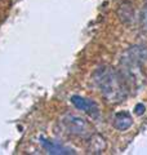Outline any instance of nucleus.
Listing matches in <instances>:
<instances>
[{
    "label": "nucleus",
    "instance_id": "obj_1",
    "mask_svg": "<svg viewBox=\"0 0 147 155\" xmlns=\"http://www.w3.org/2000/svg\"><path fill=\"white\" fill-rule=\"evenodd\" d=\"M93 80L107 104H121L128 97V88L122 76L111 66H101L93 74Z\"/></svg>",
    "mask_w": 147,
    "mask_h": 155
},
{
    "label": "nucleus",
    "instance_id": "obj_2",
    "mask_svg": "<svg viewBox=\"0 0 147 155\" xmlns=\"http://www.w3.org/2000/svg\"><path fill=\"white\" fill-rule=\"evenodd\" d=\"M63 129L68 134L79 138H89L93 134V127L89 122L75 114H67L61 120Z\"/></svg>",
    "mask_w": 147,
    "mask_h": 155
},
{
    "label": "nucleus",
    "instance_id": "obj_3",
    "mask_svg": "<svg viewBox=\"0 0 147 155\" xmlns=\"http://www.w3.org/2000/svg\"><path fill=\"white\" fill-rule=\"evenodd\" d=\"M71 102L77 110L84 111L90 118H100V107L98 105L90 98H84L81 96H72Z\"/></svg>",
    "mask_w": 147,
    "mask_h": 155
},
{
    "label": "nucleus",
    "instance_id": "obj_4",
    "mask_svg": "<svg viewBox=\"0 0 147 155\" xmlns=\"http://www.w3.org/2000/svg\"><path fill=\"white\" fill-rule=\"evenodd\" d=\"M40 145L43 146V149L45 150L47 153L52 154V155H67V154H75L72 149L63 146L62 143L53 141V140H49L45 137H40Z\"/></svg>",
    "mask_w": 147,
    "mask_h": 155
},
{
    "label": "nucleus",
    "instance_id": "obj_5",
    "mask_svg": "<svg viewBox=\"0 0 147 155\" xmlns=\"http://www.w3.org/2000/svg\"><path fill=\"white\" fill-rule=\"evenodd\" d=\"M112 124L117 130H126L132 127L133 119H132L128 111H119V113L115 114L114 119H112Z\"/></svg>",
    "mask_w": 147,
    "mask_h": 155
},
{
    "label": "nucleus",
    "instance_id": "obj_6",
    "mask_svg": "<svg viewBox=\"0 0 147 155\" xmlns=\"http://www.w3.org/2000/svg\"><path fill=\"white\" fill-rule=\"evenodd\" d=\"M119 18L124 23H132L134 21V8L130 2H122L120 3L119 9H117Z\"/></svg>",
    "mask_w": 147,
    "mask_h": 155
},
{
    "label": "nucleus",
    "instance_id": "obj_7",
    "mask_svg": "<svg viewBox=\"0 0 147 155\" xmlns=\"http://www.w3.org/2000/svg\"><path fill=\"white\" fill-rule=\"evenodd\" d=\"M106 147V142H105V138L100 134H92L89 137V150L90 153H102Z\"/></svg>",
    "mask_w": 147,
    "mask_h": 155
},
{
    "label": "nucleus",
    "instance_id": "obj_8",
    "mask_svg": "<svg viewBox=\"0 0 147 155\" xmlns=\"http://www.w3.org/2000/svg\"><path fill=\"white\" fill-rule=\"evenodd\" d=\"M141 23L143 28L147 31V5L142 9V13H141Z\"/></svg>",
    "mask_w": 147,
    "mask_h": 155
},
{
    "label": "nucleus",
    "instance_id": "obj_9",
    "mask_svg": "<svg viewBox=\"0 0 147 155\" xmlns=\"http://www.w3.org/2000/svg\"><path fill=\"white\" fill-rule=\"evenodd\" d=\"M145 110H146V107H145V105L143 104H138L136 106V109H134V113L137 114V115H142L145 113Z\"/></svg>",
    "mask_w": 147,
    "mask_h": 155
}]
</instances>
